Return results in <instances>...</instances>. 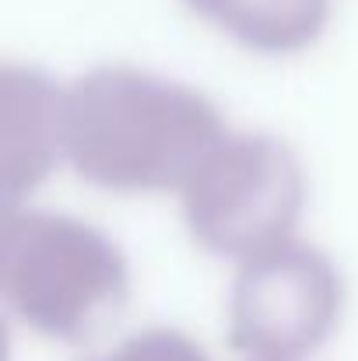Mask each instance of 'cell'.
I'll list each match as a JSON object with an SVG mask.
<instances>
[{
  "mask_svg": "<svg viewBox=\"0 0 358 361\" xmlns=\"http://www.w3.org/2000/svg\"><path fill=\"white\" fill-rule=\"evenodd\" d=\"M225 133L204 92L137 67H99L64 88V158L113 193H179Z\"/></svg>",
  "mask_w": 358,
  "mask_h": 361,
  "instance_id": "1",
  "label": "cell"
},
{
  "mask_svg": "<svg viewBox=\"0 0 358 361\" xmlns=\"http://www.w3.org/2000/svg\"><path fill=\"white\" fill-rule=\"evenodd\" d=\"M0 295L28 330L78 344L119 312L130 267L117 242L78 218L4 204Z\"/></svg>",
  "mask_w": 358,
  "mask_h": 361,
  "instance_id": "2",
  "label": "cell"
},
{
  "mask_svg": "<svg viewBox=\"0 0 358 361\" xmlns=\"http://www.w3.org/2000/svg\"><path fill=\"white\" fill-rule=\"evenodd\" d=\"M179 204L201 249L249 259L295 235L306 176L285 140L270 133H225L179 186Z\"/></svg>",
  "mask_w": 358,
  "mask_h": 361,
  "instance_id": "3",
  "label": "cell"
},
{
  "mask_svg": "<svg viewBox=\"0 0 358 361\" xmlns=\"http://www.w3.org/2000/svg\"><path fill=\"white\" fill-rule=\"evenodd\" d=\"M345 281L334 259L295 235L239 259L229 298V344L249 361H299L338 326Z\"/></svg>",
  "mask_w": 358,
  "mask_h": 361,
  "instance_id": "4",
  "label": "cell"
},
{
  "mask_svg": "<svg viewBox=\"0 0 358 361\" xmlns=\"http://www.w3.org/2000/svg\"><path fill=\"white\" fill-rule=\"evenodd\" d=\"M4 204L28 197L64 158V88L42 71L7 63L0 74Z\"/></svg>",
  "mask_w": 358,
  "mask_h": 361,
  "instance_id": "5",
  "label": "cell"
},
{
  "mask_svg": "<svg viewBox=\"0 0 358 361\" xmlns=\"http://www.w3.org/2000/svg\"><path fill=\"white\" fill-rule=\"evenodd\" d=\"M193 14L256 53H299L330 21V0H183Z\"/></svg>",
  "mask_w": 358,
  "mask_h": 361,
  "instance_id": "6",
  "label": "cell"
},
{
  "mask_svg": "<svg viewBox=\"0 0 358 361\" xmlns=\"http://www.w3.org/2000/svg\"><path fill=\"white\" fill-rule=\"evenodd\" d=\"M95 361H208V355L186 334L158 326V330H144V334L126 337L109 355Z\"/></svg>",
  "mask_w": 358,
  "mask_h": 361,
  "instance_id": "7",
  "label": "cell"
}]
</instances>
